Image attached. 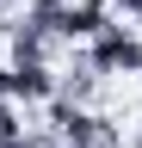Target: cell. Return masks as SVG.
Here are the masks:
<instances>
[{
	"label": "cell",
	"mask_w": 142,
	"mask_h": 148,
	"mask_svg": "<svg viewBox=\"0 0 142 148\" xmlns=\"http://www.w3.org/2000/svg\"><path fill=\"white\" fill-rule=\"evenodd\" d=\"M93 68L99 74H142V37L130 25H105L93 37Z\"/></svg>",
	"instance_id": "obj_1"
},
{
	"label": "cell",
	"mask_w": 142,
	"mask_h": 148,
	"mask_svg": "<svg viewBox=\"0 0 142 148\" xmlns=\"http://www.w3.org/2000/svg\"><path fill=\"white\" fill-rule=\"evenodd\" d=\"M19 136H25V130H19V117H12V105L0 99V148H12Z\"/></svg>",
	"instance_id": "obj_2"
},
{
	"label": "cell",
	"mask_w": 142,
	"mask_h": 148,
	"mask_svg": "<svg viewBox=\"0 0 142 148\" xmlns=\"http://www.w3.org/2000/svg\"><path fill=\"white\" fill-rule=\"evenodd\" d=\"M12 148H31V142H25V136H19V142H12Z\"/></svg>",
	"instance_id": "obj_3"
},
{
	"label": "cell",
	"mask_w": 142,
	"mask_h": 148,
	"mask_svg": "<svg viewBox=\"0 0 142 148\" xmlns=\"http://www.w3.org/2000/svg\"><path fill=\"white\" fill-rule=\"evenodd\" d=\"M123 6H136V0H123Z\"/></svg>",
	"instance_id": "obj_4"
}]
</instances>
